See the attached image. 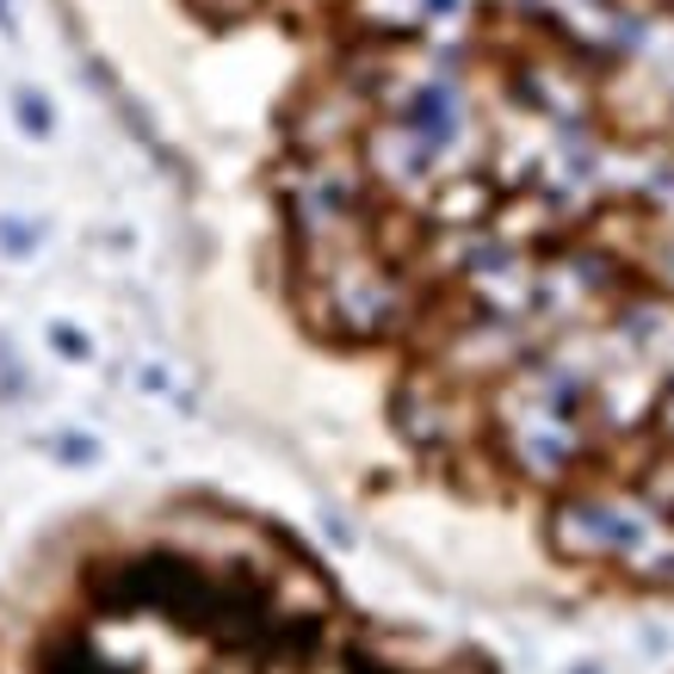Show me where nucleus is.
I'll return each instance as SVG.
<instances>
[{"mask_svg": "<svg viewBox=\"0 0 674 674\" xmlns=\"http://www.w3.org/2000/svg\"><path fill=\"white\" fill-rule=\"evenodd\" d=\"M643 538H650V520L607 502V495H588V489L564 495L557 514H550V545H557V557H569V564L631 557V550H643Z\"/></svg>", "mask_w": 674, "mask_h": 674, "instance_id": "nucleus-1", "label": "nucleus"}, {"mask_svg": "<svg viewBox=\"0 0 674 674\" xmlns=\"http://www.w3.org/2000/svg\"><path fill=\"white\" fill-rule=\"evenodd\" d=\"M25 396V365L13 360V346H0V403H19Z\"/></svg>", "mask_w": 674, "mask_h": 674, "instance_id": "nucleus-7", "label": "nucleus"}, {"mask_svg": "<svg viewBox=\"0 0 674 674\" xmlns=\"http://www.w3.org/2000/svg\"><path fill=\"white\" fill-rule=\"evenodd\" d=\"M44 446H50L56 464H68V471H94L99 458H106V446H99L94 434H50Z\"/></svg>", "mask_w": 674, "mask_h": 674, "instance_id": "nucleus-4", "label": "nucleus"}, {"mask_svg": "<svg viewBox=\"0 0 674 674\" xmlns=\"http://www.w3.org/2000/svg\"><path fill=\"white\" fill-rule=\"evenodd\" d=\"M13 118H19V130H25L32 142L56 137V106H50L38 87H13Z\"/></svg>", "mask_w": 674, "mask_h": 674, "instance_id": "nucleus-3", "label": "nucleus"}, {"mask_svg": "<svg viewBox=\"0 0 674 674\" xmlns=\"http://www.w3.org/2000/svg\"><path fill=\"white\" fill-rule=\"evenodd\" d=\"M32 674H137V668L106 656V643L87 625H50L32 650Z\"/></svg>", "mask_w": 674, "mask_h": 674, "instance_id": "nucleus-2", "label": "nucleus"}, {"mask_svg": "<svg viewBox=\"0 0 674 674\" xmlns=\"http://www.w3.org/2000/svg\"><path fill=\"white\" fill-rule=\"evenodd\" d=\"M0 32H13V0H0Z\"/></svg>", "mask_w": 674, "mask_h": 674, "instance_id": "nucleus-8", "label": "nucleus"}, {"mask_svg": "<svg viewBox=\"0 0 674 674\" xmlns=\"http://www.w3.org/2000/svg\"><path fill=\"white\" fill-rule=\"evenodd\" d=\"M50 346H56V353H63V360H94V341H87V334L75 329V322H50Z\"/></svg>", "mask_w": 674, "mask_h": 674, "instance_id": "nucleus-6", "label": "nucleus"}, {"mask_svg": "<svg viewBox=\"0 0 674 674\" xmlns=\"http://www.w3.org/2000/svg\"><path fill=\"white\" fill-rule=\"evenodd\" d=\"M38 242H44V229H38L32 217H0V254H7V260H32Z\"/></svg>", "mask_w": 674, "mask_h": 674, "instance_id": "nucleus-5", "label": "nucleus"}]
</instances>
